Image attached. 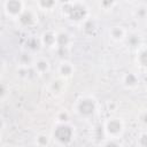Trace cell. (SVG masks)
Returning <instances> with one entry per match:
<instances>
[{
	"label": "cell",
	"instance_id": "4fadbf2b",
	"mask_svg": "<svg viewBox=\"0 0 147 147\" xmlns=\"http://www.w3.org/2000/svg\"><path fill=\"white\" fill-rule=\"evenodd\" d=\"M32 69L38 75H44V74H46V72L49 71V69H51V62L46 57H36Z\"/></svg>",
	"mask_w": 147,
	"mask_h": 147
},
{
	"label": "cell",
	"instance_id": "6da1fadb",
	"mask_svg": "<svg viewBox=\"0 0 147 147\" xmlns=\"http://www.w3.org/2000/svg\"><path fill=\"white\" fill-rule=\"evenodd\" d=\"M98 107H99V105L94 96L82 95L75 101L72 109L78 117H80L83 119H90V118L94 117L95 114L98 113Z\"/></svg>",
	"mask_w": 147,
	"mask_h": 147
},
{
	"label": "cell",
	"instance_id": "8992f818",
	"mask_svg": "<svg viewBox=\"0 0 147 147\" xmlns=\"http://www.w3.org/2000/svg\"><path fill=\"white\" fill-rule=\"evenodd\" d=\"M18 25L23 29L33 28L38 23V14L36 10L31 8H25V10L21 14V16L16 20Z\"/></svg>",
	"mask_w": 147,
	"mask_h": 147
},
{
	"label": "cell",
	"instance_id": "d4e9b609",
	"mask_svg": "<svg viewBox=\"0 0 147 147\" xmlns=\"http://www.w3.org/2000/svg\"><path fill=\"white\" fill-rule=\"evenodd\" d=\"M1 93H0V98H1V100L3 101L5 99H6V94H7V92H9V86H7L5 83H2L1 84Z\"/></svg>",
	"mask_w": 147,
	"mask_h": 147
},
{
	"label": "cell",
	"instance_id": "44dd1931",
	"mask_svg": "<svg viewBox=\"0 0 147 147\" xmlns=\"http://www.w3.org/2000/svg\"><path fill=\"white\" fill-rule=\"evenodd\" d=\"M69 119H70V114L64 109L57 111L55 115V123H65L69 122Z\"/></svg>",
	"mask_w": 147,
	"mask_h": 147
},
{
	"label": "cell",
	"instance_id": "ffe728a7",
	"mask_svg": "<svg viewBox=\"0 0 147 147\" xmlns=\"http://www.w3.org/2000/svg\"><path fill=\"white\" fill-rule=\"evenodd\" d=\"M133 15L137 20H147V6L145 5H139L136 7Z\"/></svg>",
	"mask_w": 147,
	"mask_h": 147
},
{
	"label": "cell",
	"instance_id": "ac0fdd59",
	"mask_svg": "<svg viewBox=\"0 0 147 147\" xmlns=\"http://www.w3.org/2000/svg\"><path fill=\"white\" fill-rule=\"evenodd\" d=\"M83 25V31L85 34L87 36H91V34H94V32L96 31V23L92 20V18H87L85 22L82 23Z\"/></svg>",
	"mask_w": 147,
	"mask_h": 147
},
{
	"label": "cell",
	"instance_id": "277c9868",
	"mask_svg": "<svg viewBox=\"0 0 147 147\" xmlns=\"http://www.w3.org/2000/svg\"><path fill=\"white\" fill-rule=\"evenodd\" d=\"M103 133L107 138H114V139H119L122 138L124 131H125V124L121 117L111 116L105 121L102 124Z\"/></svg>",
	"mask_w": 147,
	"mask_h": 147
},
{
	"label": "cell",
	"instance_id": "484cf974",
	"mask_svg": "<svg viewBox=\"0 0 147 147\" xmlns=\"http://www.w3.org/2000/svg\"><path fill=\"white\" fill-rule=\"evenodd\" d=\"M140 122H141L142 124L147 125V111H145V113L141 114V116H140Z\"/></svg>",
	"mask_w": 147,
	"mask_h": 147
},
{
	"label": "cell",
	"instance_id": "8fae6325",
	"mask_svg": "<svg viewBox=\"0 0 147 147\" xmlns=\"http://www.w3.org/2000/svg\"><path fill=\"white\" fill-rule=\"evenodd\" d=\"M74 72H75V67H74V64L70 61L63 60V61H61L59 63V65H57L59 77L64 78V79H68V78L72 77Z\"/></svg>",
	"mask_w": 147,
	"mask_h": 147
},
{
	"label": "cell",
	"instance_id": "d6986e66",
	"mask_svg": "<svg viewBox=\"0 0 147 147\" xmlns=\"http://www.w3.org/2000/svg\"><path fill=\"white\" fill-rule=\"evenodd\" d=\"M57 0H36L37 7L41 10H52L55 8Z\"/></svg>",
	"mask_w": 147,
	"mask_h": 147
},
{
	"label": "cell",
	"instance_id": "cb8c5ba5",
	"mask_svg": "<svg viewBox=\"0 0 147 147\" xmlns=\"http://www.w3.org/2000/svg\"><path fill=\"white\" fill-rule=\"evenodd\" d=\"M137 144L142 147H147V132H141L137 139Z\"/></svg>",
	"mask_w": 147,
	"mask_h": 147
},
{
	"label": "cell",
	"instance_id": "7c38bea8",
	"mask_svg": "<svg viewBox=\"0 0 147 147\" xmlns=\"http://www.w3.org/2000/svg\"><path fill=\"white\" fill-rule=\"evenodd\" d=\"M72 44L71 36L65 31H60L56 34V48L59 49H67Z\"/></svg>",
	"mask_w": 147,
	"mask_h": 147
},
{
	"label": "cell",
	"instance_id": "e0dca14e",
	"mask_svg": "<svg viewBox=\"0 0 147 147\" xmlns=\"http://www.w3.org/2000/svg\"><path fill=\"white\" fill-rule=\"evenodd\" d=\"M25 51L30 52V53H36L40 49V47H42L41 45V41H40V38L39 37H29L26 40H25Z\"/></svg>",
	"mask_w": 147,
	"mask_h": 147
},
{
	"label": "cell",
	"instance_id": "7402d4cb",
	"mask_svg": "<svg viewBox=\"0 0 147 147\" xmlns=\"http://www.w3.org/2000/svg\"><path fill=\"white\" fill-rule=\"evenodd\" d=\"M52 137H48L47 134H38L36 137V145L38 146H48L51 145Z\"/></svg>",
	"mask_w": 147,
	"mask_h": 147
},
{
	"label": "cell",
	"instance_id": "ba28073f",
	"mask_svg": "<svg viewBox=\"0 0 147 147\" xmlns=\"http://www.w3.org/2000/svg\"><path fill=\"white\" fill-rule=\"evenodd\" d=\"M139 76L133 71H127L122 76V85L127 90H134L139 86Z\"/></svg>",
	"mask_w": 147,
	"mask_h": 147
},
{
	"label": "cell",
	"instance_id": "9a60e30c",
	"mask_svg": "<svg viewBox=\"0 0 147 147\" xmlns=\"http://www.w3.org/2000/svg\"><path fill=\"white\" fill-rule=\"evenodd\" d=\"M124 41L129 45L130 48H134V49H138L142 45V38L138 32H127Z\"/></svg>",
	"mask_w": 147,
	"mask_h": 147
},
{
	"label": "cell",
	"instance_id": "5b68a950",
	"mask_svg": "<svg viewBox=\"0 0 147 147\" xmlns=\"http://www.w3.org/2000/svg\"><path fill=\"white\" fill-rule=\"evenodd\" d=\"M2 9L8 18L17 20L25 10V3L23 0H3Z\"/></svg>",
	"mask_w": 147,
	"mask_h": 147
},
{
	"label": "cell",
	"instance_id": "52a82bcc",
	"mask_svg": "<svg viewBox=\"0 0 147 147\" xmlns=\"http://www.w3.org/2000/svg\"><path fill=\"white\" fill-rule=\"evenodd\" d=\"M126 34L127 31L122 25H113L108 31V36L114 42H123L126 38Z\"/></svg>",
	"mask_w": 147,
	"mask_h": 147
},
{
	"label": "cell",
	"instance_id": "5bb4252c",
	"mask_svg": "<svg viewBox=\"0 0 147 147\" xmlns=\"http://www.w3.org/2000/svg\"><path fill=\"white\" fill-rule=\"evenodd\" d=\"M65 80L64 78L57 77L55 79H53L49 84V92L54 95H60L63 93L64 88H65Z\"/></svg>",
	"mask_w": 147,
	"mask_h": 147
},
{
	"label": "cell",
	"instance_id": "30bf717a",
	"mask_svg": "<svg viewBox=\"0 0 147 147\" xmlns=\"http://www.w3.org/2000/svg\"><path fill=\"white\" fill-rule=\"evenodd\" d=\"M56 34L57 32L53 30H46L40 34V41L42 47L46 48H54L56 47Z\"/></svg>",
	"mask_w": 147,
	"mask_h": 147
},
{
	"label": "cell",
	"instance_id": "9c48e42d",
	"mask_svg": "<svg viewBox=\"0 0 147 147\" xmlns=\"http://www.w3.org/2000/svg\"><path fill=\"white\" fill-rule=\"evenodd\" d=\"M34 60H36V57L33 56V54L25 51V49L23 52H21L16 57V62H17L18 68H32Z\"/></svg>",
	"mask_w": 147,
	"mask_h": 147
},
{
	"label": "cell",
	"instance_id": "7a4b0ae2",
	"mask_svg": "<svg viewBox=\"0 0 147 147\" xmlns=\"http://www.w3.org/2000/svg\"><path fill=\"white\" fill-rule=\"evenodd\" d=\"M62 14L74 23L85 22L90 15L87 6L82 1H70L62 6Z\"/></svg>",
	"mask_w": 147,
	"mask_h": 147
},
{
	"label": "cell",
	"instance_id": "603a6c76",
	"mask_svg": "<svg viewBox=\"0 0 147 147\" xmlns=\"http://www.w3.org/2000/svg\"><path fill=\"white\" fill-rule=\"evenodd\" d=\"M116 3V0H100V7L103 10H109L111 9Z\"/></svg>",
	"mask_w": 147,
	"mask_h": 147
},
{
	"label": "cell",
	"instance_id": "2e32d148",
	"mask_svg": "<svg viewBox=\"0 0 147 147\" xmlns=\"http://www.w3.org/2000/svg\"><path fill=\"white\" fill-rule=\"evenodd\" d=\"M136 62L139 68L147 70V46L141 45L137 49V55H136Z\"/></svg>",
	"mask_w": 147,
	"mask_h": 147
},
{
	"label": "cell",
	"instance_id": "3957f363",
	"mask_svg": "<svg viewBox=\"0 0 147 147\" xmlns=\"http://www.w3.org/2000/svg\"><path fill=\"white\" fill-rule=\"evenodd\" d=\"M75 127L69 123H55V126L52 131V140L60 146H67L72 142L75 139Z\"/></svg>",
	"mask_w": 147,
	"mask_h": 147
}]
</instances>
